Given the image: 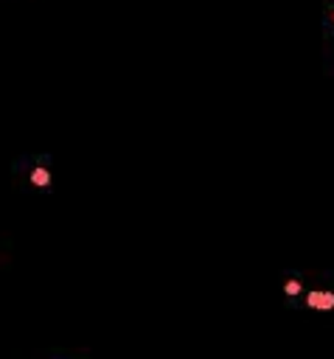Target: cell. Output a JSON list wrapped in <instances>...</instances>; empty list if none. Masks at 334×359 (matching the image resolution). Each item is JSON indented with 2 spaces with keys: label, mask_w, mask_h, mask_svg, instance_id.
Masks as SVG:
<instances>
[{
  "label": "cell",
  "mask_w": 334,
  "mask_h": 359,
  "mask_svg": "<svg viewBox=\"0 0 334 359\" xmlns=\"http://www.w3.org/2000/svg\"><path fill=\"white\" fill-rule=\"evenodd\" d=\"M306 303L312 309H334V292H309Z\"/></svg>",
  "instance_id": "cell-1"
},
{
  "label": "cell",
  "mask_w": 334,
  "mask_h": 359,
  "mask_svg": "<svg viewBox=\"0 0 334 359\" xmlns=\"http://www.w3.org/2000/svg\"><path fill=\"white\" fill-rule=\"evenodd\" d=\"M39 359H90V356H87V351H53Z\"/></svg>",
  "instance_id": "cell-2"
},
{
  "label": "cell",
  "mask_w": 334,
  "mask_h": 359,
  "mask_svg": "<svg viewBox=\"0 0 334 359\" xmlns=\"http://www.w3.org/2000/svg\"><path fill=\"white\" fill-rule=\"evenodd\" d=\"M31 182H34V185H48V182H51V174H48L45 168H34Z\"/></svg>",
  "instance_id": "cell-3"
},
{
  "label": "cell",
  "mask_w": 334,
  "mask_h": 359,
  "mask_svg": "<svg viewBox=\"0 0 334 359\" xmlns=\"http://www.w3.org/2000/svg\"><path fill=\"white\" fill-rule=\"evenodd\" d=\"M283 292H286V294H298V292H300V280H286V283H283Z\"/></svg>",
  "instance_id": "cell-4"
}]
</instances>
